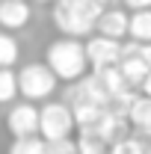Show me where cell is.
Here are the masks:
<instances>
[{"label": "cell", "instance_id": "6da1fadb", "mask_svg": "<svg viewBox=\"0 0 151 154\" xmlns=\"http://www.w3.org/2000/svg\"><path fill=\"white\" fill-rule=\"evenodd\" d=\"M101 3L98 0H54L51 18L57 24V30L62 36L83 38L95 30V21L101 15Z\"/></svg>", "mask_w": 151, "mask_h": 154}, {"label": "cell", "instance_id": "7a4b0ae2", "mask_svg": "<svg viewBox=\"0 0 151 154\" xmlns=\"http://www.w3.org/2000/svg\"><path fill=\"white\" fill-rule=\"evenodd\" d=\"M45 62L51 65V71L59 77V80H68L74 83L77 77L86 74L89 62H86V48L83 42L74 36H62L57 42H51L45 48Z\"/></svg>", "mask_w": 151, "mask_h": 154}, {"label": "cell", "instance_id": "3957f363", "mask_svg": "<svg viewBox=\"0 0 151 154\" xmlns=\"http://www.w3.org/2000/svg\"><path fill=\"white\" fill-rule=\"evenodd\" d=\"M18 77V95L24 101H45L54 95L59 77L51 71L48 62H27L21 71H15Z\"/></svg>", "mask_w": 151, "mask_h": 154}, {"label": "cell", "instance_id": "277c9868", "mask_svg": "<svg viewBox=\"0 0 151 154\" xmlns=\"http://www.w3.org/2000/svg\"><path fill=\"white\" fill-rule=\"evenodd\" d=\"M74 131V113H71V104H59L51 101L45 107H39V136L45 142L51 139H62V136H71Z\"/></svg>", "mask_w": 151, "mask_h": 154}, {"label": "cell", "instance_id": "5b68a950", "mask_svg": "<svg viewBox=\"0 0 151 154\" xmlns=\"http://www.w3.org/2000/svg\"><path fill=\"white\" fill-rule=\"evenodd\" d=\"M86 62L95 68H107V65H119V59H122V42L119 38H110V36H92L86 45Z\"/></svg>", "mask_w": 151, "mask_h": 154}, {"label": "cell", "instance_id": "8992f818", "mask_svg": "<svg viewBox=\"0 0 151 154\" xmlns=\"http://www.w3.org/2000/svg\"><path fill=\"white\" fill-rule=\"evenodd\" d=\"M6 131L12 136H33L39 134V107L33 101H21L6 113Z\"/></svg>", "mask_w": 151, "mask_h": 154}, {"label": "cell", "instance_id": "52a82bcc", "mask_svg": "<svg viewBox=\"0 0 151 154\" xmlns=\"http://www.w3.org/2000/svg\"><path fill=\"white\" fill-rule=\"evenodd\" d=\"M128 9H119V6H104L101 9V15L95 21V30L101 33V36H110V38H119V42H125L128 36Z\"/></svg>", "mask_w": 151, "mask_h": 154}, {"label": "cell", "instance_id": "ba28073f", "mask_svg": "<svg viewBox=\"0 0 151 154\" xmlns=\"http://www.w3.org/2000/svg\"><path fill=\"white\" fill-rule=\"evenodd\" d=\"M33 18L30 0H0V30H21Z\"/></svg>", "mask_w": 151, "mask_h": 154}, {"label": "cell", "instance_id": "9c48e42d", "mask_svg": "<svg viewBox=\"0 0 151 154\" xmlns=\"http://www.w3.org/2000/svg\"><path fill=\"white\" fill-rule=\"evenodd\" d=\"M142 51V48H139ZM119 71H122V77H125V83L128 86H139L142 80H145V74H148V62L142 59V54H128V57L119 59Z\"/></svg>", "mask_w": 151, "mask_h": 154}, {"label": "cell", "instance_id": "30bf717a", "mask_svg": "<svg viewBox=\"0 0 151 154\" xmlns=\"http://www.w3.org/2000/svg\"><path fill=\"white\" fill-rule=\"evenodd\" d=\"M128 122L133 128H139L142 134L151 136V98L148 95H136L128 107Z\"/></svg>", "mask_w": 151, "mask_h": 154}, {"label": "cell", "instance_id": "8fae6325", "mask_svg": "<svg viewBox=\"0 0 151 154\" xmlns=\"http://www.w3.org/2000/svg\"><path fill=\"white\" fill-rule=\"evenodd\" d=\"M128 38L139 45L151 42V9H133L128 15Z\"/></svg>", "mask_w": 151, "mask_h": 154}, {"label": "cell", "instance_id": "7c38bea8", "mask_svg": "<svg viewBox=\"0 0 151 154\" xmlns=\"http://www.w3.org/2000/svg\"><path fill=\"white\" fill-rule=\"evenodd\" d=\"M6 154H48V142L39 134H33V136H12V145L6 148Z\"/></svg>", "mask_w": 151, "mask_h": 154}, {"label": "cell", "instance_id": "4fadbf2b", "mask_svg": "<svg viewBox=\"0 0 151 154\" xmlns=\"http://www.w3.org/2000/svg\"><path fill=\"white\" fill-rule=\"evenodd\" d=\"M21 57V45L9 30H0V68H12Z\"/></svg>", "mask_w": 151, "mask_h": 154}, {"label": "cell", "instance_id": "5bb4252c", "mask_svg": "<svg viewBox=\"0 0 151 154\" xmlns=\"http://www.w3.org/2000/svg\"><path fill=\"white\" fill-rule=\"evenodd\" d=\"M110 148L104 139L92 131H77V154H104Z\"/></svg>", "mask_w": 151, "mask_h": 154}, {"label": "cell", "instance_id": "9a60e30c", "mask_svg": "<svg viewBox=\"0 0 151 154\" xmlns=\"http://www.w3.org/2000/svg\"><path fill=\"white\" fill-rule=\"evenodd\" d=\"M145 148H148V145H145L142 139L125 134V136H119V139H113L107 151H110V154H145Z\"/></svg>", "mask_w": 151, "mask_h": 154}, {"label": "cell", "instance_id": "2e32d148", "mask_svg": "<svg viewBox=\"0 0 151 154\" xmlns=\"http://www.w3.org/2000/svg\"><path fill=\"white\" fill-rule=\"evenodd\" d=\"M18 95V77L12 68H0V104H9Z\"/></svg>", "mask_w": 151, "mask_h": 154}, {"label": "cell", "instance_id": "e0dca14e", "mask_svg": "<svg viewBox=\"0 0 151 154\" xmlns=\"http://www.w3.org/2000/svg\"><path fill=\"white\" fill-rule=\"evenodd\" d=\"M48 154H77V142L71 139V136L51 139V142H48Z\"/></svg>", "mask_w": 151, "mask_h": 154}, {"label": "cell", "instance_id": "ac0fdd59", "mask_svg": "<svg viewBox=\"0 0 151 154\" xmlns=\"http://www.w3.org/2000/svg\"><path fill=\"white\" fill-rule=\"evenodd\" d=\"M125 9L133 12V9H151V0H125Z\"/></svg>", "mask_w": 151, "mask_h": 154}, {"label": "cell", "instance_id": "d6986e66", "mask_svg": "<svg viewBox=\"0 0 151 154\" xmlns=\"http://www.w3.org/2000/svg\"><path fill=\"white\" fill-rule=\"evenodd\" d=\"M139 86H142V95H148V98H151V68H148V74H145V80H142Z\"/></svg>", "mask_w": 151, "mask_h": 154}, {"label": "cell", "instance_id": "ffe728a7", "mask_svg": "<svg viewBox=\"0 0 151 154\" xmlns=\"http://www.w3.org/2000/svg\"><path fill=\"white\" fill-rule=\"evenodd\" d=\"M139 54H142V59L148 62V68H151V42H145V45H142V51H139Z\"/></svg>", "mask_w": 151, "mask_h": 154}, {"label": "cell", "instance_id": "44dd1931", "mask_svg": "<svg viewBox=\"0 0 151 154\" xmlns=\"http://www.w3.org/2000/svg\"><path fill=\"white\" fill-rule=\"evenodd\" d=\"M101 6H113V3H119V0H98Z\"/></svg>", "mask_w": 151, "mask_h": 154}, {"label": "cell", "instance_id": "7402d4cb", "mask_svg": "<svg viewBox=\"0 0 151 154\" xmlns=\"http://www.w3.org/2000/svg\"><path fill=\"white\" fill-rule=\"evenodd\" d=\"M30 3H54V0H30Z\"/></svg>", "mask_w": 151, "mask_h": 154}, {"label": "cell", "instance_id": "603a6c76", "mask_svg": "<svg viewBox=\"0 0 151 154\" xmlns=\"http://www.w3.org/2000/svg\"><path fill=\"white\" fill-rule=\"evenodd\" d=\"M145 154H151V145H148V148H145Z\"/></svg>", "mask_w": 151, "mask_h": 154}, {"label": "cell", "instance_id": "cb8c5ba5", "mask_svg": "<svg viewBox=\"0 0 151 154\" xmlns=\"http://www.w3.org/2000/svg\"><path fill=\"white\" fill-rule=\"evenodd\" d=\"M104 154H110V151H104Z\"/></svg>", "mask_w": 151, "mask_h": 154}]
</instances>
